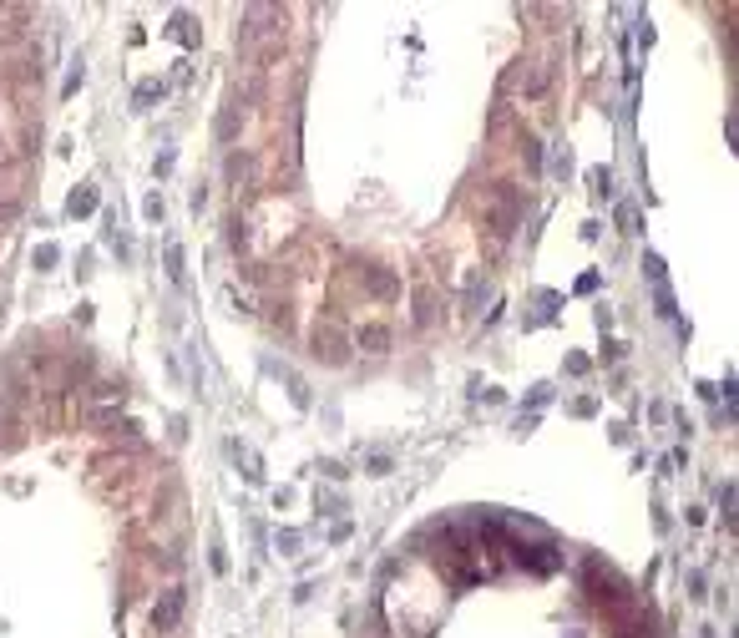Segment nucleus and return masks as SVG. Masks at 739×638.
I'll return each instance as SVG.
<instances>
[{
  "label": "nucleus",
  "instance_id": "3",
  "mask_svg": "<svg viewBox=\"0 0 739 638\" xmlns=\"http://www.w3.org/2000/svg\"><path fill=\"white\" fill-rule=\"evenodd\" d=\"M360 345H365V350H375V355H380V350H385V345H390V329H380V325H370V329H360Z\"/></svg>",
  "mask_w": 739,
  "mask_h": 638
},
{
  "label": "nucleus",
  "instance_id": "1",
  "mask_svg": "<svg viewBox=\"0 0 739 638\" xmlns=\"http://www.w3.org/2000/svg\"><path fill=\"white\" fill-rule=\"evenodd\" d=\"M314 355L324 360V365H344V360H350V350H344V334L330 329V325L314 329Z\"/></svg>",
  "mask_w": 739,
  "mask_h": 638
},
{
  "label": "nucleus",
  "instance_id": "2",
  "mask_svg": "<svg viewBox=\"0 0 739 638\" xmlns=\"http://www.w3.org/2000/svg\"><path fill=\"white\" fill-rule=\"evenodd\" d=\"M178 618H183V593H167V598H162L157 608H152V628L162 633V628H172Z\"/></svg>",
  "mask_w": 739,
  "mask_h": 638
},
{
  "label": "nucleus",
  "instance_id": "4",
  "mask_svg": "<svg viewBox=\"0 0 739 638\" xmlns=\"http://www.w3.org/2000/svg\"><path fill=\"white\" fill-rule=\"evenodd\" d=\"M66 208L81 218V213H92V208H97V193H92V187H81V193H71V203H66Z\"/></svg>",
  "mask_w": 739,
  "mask_h": 638
}]
</instances>
